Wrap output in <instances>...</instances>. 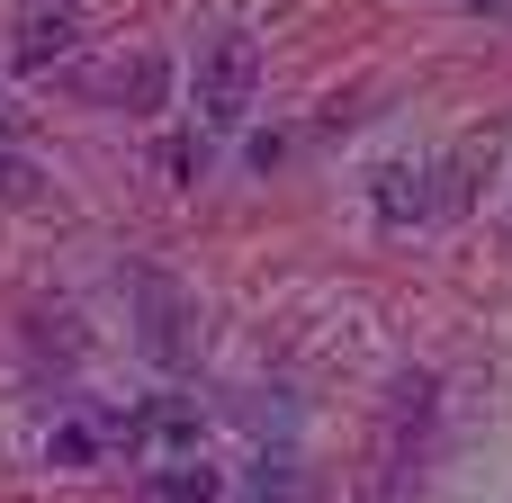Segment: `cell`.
<instances>
[{
  "label": "cell",
  "instance_id": "obj_1",
  "mask_svg": "<svg viewBox=\"0 0 512 503\" xmlns=\"http://www.w3.org/2000/svg\"><path fill=\"white\" fill-rule=\"evenodd\" d=\"M432 405H441V387H432L423 369L396 378L387 441H378V503H414V486H423V432H432Z\"/></svg>",
  "mask_w": 512,
  "mask_h": 503
},
{
  "label": "cell",
  "instance_id": "obj_2",
  "mask_svg": "<svg viewBox=\"0 0 512 503\" xmlns=\"http://www.w3.org/2000/svg\"><path fill=\"white\" fill-rule=\"evenodd\" d=\"M126 288H135V342H144V360L153 369H189L198 360V306H189V288H171L162 270H135Z\"/></svg>",
  "mask_w": 512,
  "mask_h": 503
},
{
  "label": "cell",
  "instance_id": "obj_3",
  "mask_svg": "<svg viewBox=\"0 0 512 503\" xmlns=\"http://www.w3.org/2000/svg\"><path fill=\"white\" fill-rule=\"evenodd\" d=\"M252 90H261V45L252 36H216L207 63H198V126L207 135H234L252 117Z\"/></svg>",
  "mask_w": 512,
  "mask_h": 503
},
{
  "label": "cell",
  "instance_id": "obj_4",
  "mask_svg": "<svg viewBox=\"0 0 512 503\" xmlns=\"http://www.w3.org/2000/svg\"><path fill=\"white\" fill-rule=\"evenodd\" d=\"M198 396H162V405H144V414H126V450H144V459H162V468H180V459H198Z\"/></svg>",
  "mask_w": 512,
  "mask_h": 503
},
{
  "label": "cell",
  "instance_id": "obj_5",
  "mask_svg": "<svg viewBox=\"0 0 512 503\" xmlns=\"http://www.w3.org/2000/svg\"><path fill=\"white\" fill-rule=\"evenodd\" d=\"M90 90H99L108 108H126V117H153V108L171 99V63H162V54H126V63H108Z\"/></svg>",
  "mask_w": 512,
  "mask_h": 503
},
{
  "label": "cell",
  "instance_id": "obj_6",
  "mask_svg": "<svg viewBox=\"0 0 512 503\" xmlns=\"http://www.w3.org/2000/svg\"><path fill=\"white\" fill-rule=\"evenodd\" d=\"M81 27H90V9H81V0H54V9H27V27H18V45H9V54H18L27 72H45L54 54H72V45H81Z\"/></svg>",
  "mask_w": 512,
  "mask_h": 503
},
{
  "label": "cell",
  "instance_id": "obj_7",
  "mask_svg": "<svg viewBox=\"0 0 512 503\" xmlns=\"http://www.w3.org/2000/svg\"><path fill=\"white\" fill-rule=\"evenodd\" d=\"M144 503H225V468H207V459H180V468H153V486Z\"/></svg>",
  "mask_w": 512,
  "mask_h": 503
},
{
  "label": "cell",
  "instance_id": "obj_8",
  "mask_svg": "<svg viewBox=\"0 0 512 503\" xmlns=\"http://www.w3.org/2000/svg\"><path fill=\"white\" fill-rule=\"evenodd\" d=\"M0 207H45V171L0 144Z\"/></svg>",
  "mask_w": 512,
  "mask_h": 503
},
{
  "label": "cell",
  "instance_id": "obj_9",
  "mask_svg": "<svg viewBox=\"0 0 512 503\" xmlns=\"http://www.w3.org/2000/svg\"><path fill=\"white\" fill-rule=\"evenodd\" d=\"M45 459H54V468H90V459H99V432H90V423H54Z\"/></svg>",
  "mask_w": 512,
  "mask_h": 503
},
{
  "label": "cell",
  "instance_id": "obj_10",
  "mask_svg": "<svg viewBox=\"0 0 512 503\" xmlns=\"http://www.w3.org/2000/svg\"><path fill=\"white\" fill-rule=\"evenodd\" d=\"M162 171H171L180 189H189V180H207V135H171V144H162Z\"/></svg>",
  "mask_w": 512,
  "mask_h": 503
},
{
  "label": "cell",
  "instance_id": "obj_11",
  "mask_svg": "<svg viewBox=\"0 0 512 503\" xmlns=\"http://www.w3.org/2000/svg\"><path fill=\"white\" fill-rule=\"evenodd\" d=\"M27 342H36V351H63V360H72V351H81V324H72V315H27Z\"/></svg>",
  "mask_w": 512,
  "mask_h": 503
},
{
  "label": "cell",
  "instance_id": "obj_12",
  "mask_svg": "<svg viewBox=\"0 0 512 503\" xmlns=\"http://www.w3.org/2000/svg\"><path fill=\"white\" fill-rule=\"evenodd\" d=\"M288 486H297V468H288V459H261V468H252V495H243V503H288Z\"/></svg>",
  "mask_w": 512,
  "mask_h": 503
},
{
  "label": "cell",
  "instance_id": "obj_13",
  "mask_svg": "<svg viewBox=\"0 0 512 503\" xmlns=\"http://www.w3.org/2000/svg\"><path fill=\"white\" fill-rule=\"evenodd\" d=\"M0 135H18V117H9V108H0Z\"/></svg>",
  "mask_w": 512,
  "mask_h": 503
},
{
  "label": "cell",
  "instance_id": "obj_14",
  "mask_svg": "<svg viewBox=\"0 0 512 503\" xmlns=\"http://www.w3.org/2000/svg\"><path fill=\"white\" fill-rule=\"evenodd\" d=\"M477 9H504V0H477Z\"/></svg>",
  "mask_w": 512,
  "mask_h": 503
}]
</instances>
